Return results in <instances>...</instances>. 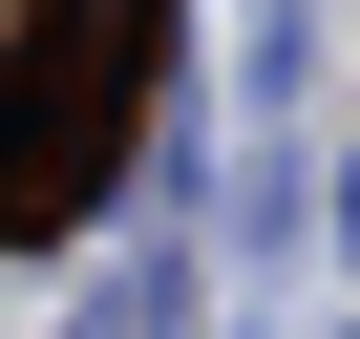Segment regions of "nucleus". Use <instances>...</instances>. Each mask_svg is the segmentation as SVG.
I'll list each match as a JSON object with an SVG mask.
<instances>
[{"label":"nucleus","instance_id":"f257e3e1","mask_svg":"<svg viewBox=\"0 0 360 339\" xmlns=\"http://www.w3.org/2000/svg\"><path fill=\"white\" fill-rule=\"evenodd\" d=\"M148 85V0H43L22 22V106H0V148L43 170V212H64V148H106Z\"/></svg>","mask_w":360,"mask_h":339}]
</instances>
